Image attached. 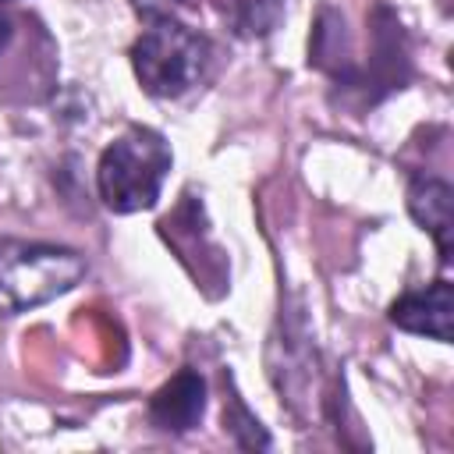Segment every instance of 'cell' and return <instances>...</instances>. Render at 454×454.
Here are the masks:
<instances>
[{"label": "cell", "mask_w": 454, "mask_h": 454, "mask_svg": "<svg viewBox=\"0 0 454 454\" xmlns=\"http://www.w3.org/2000/svg\"><path fill=\"white\" fill-rule=\"evenodd\" d=\"M170 170V145L153 128H128L117 135L96 167L99 199L114 213H138L156 206L163 177Z\"/></svg>", "instance_id": "6da1fadb"}, {"label": "cell", "mask_w": 454, "mask_h": 454, "mask_svg": "<svg viewBox=\"0 0 454 454\" xmlns=\"http://www.w3.org/2000/svg\"><path fill=\"white\" fill-rule=\"evenodd\" d=\"M85 277V259L64 245L0 238V312L35 309Z\"/></svg>", "instance_id": "7a4b0ae2"}, {"label": "cell", "mask_w": 454, "mask_h": 454, "mask_svg": "<svg viewBox=\"0 0 454 454\" xmlns=\"http://www.w3.org/2000/svg\"><path fill=\"white\" fill-rule=\"evenodd\" d=\"M209 64V43L174 18H153L131 46L135 78L149 96L174 99L188 92Z\"/></svg>", "instance_id": "3957f363"}, {"label": "cell", "mask_w": 454, "mask_h": 454, "mask_svg": "<svg viewBox=\"0 0 454 454\" xmlns=\"http://www.w3.org/2000/svg\"><path fill=\"white\" fill-rule=\"evenodd\" d=\"M408 78V35L397 14L383 4L372 11V57L365 67H355V74L344 82L362 103H380L387 92L401 89Z\"/></svg>", "instance_id": "277c9868"}, {"label": "cell", "mask_w": 454, "mask_h": 454, "mask_svg": "<svg viewBox=\"0 0 454 454\" xmlns=\"http://www.w3.org/2000/svg\"><path fill=\"white\" fill-rule=\"evenodd\" d=\"M450 316H454V287L450 280H436L429 287L408 291L390 305V323L408 333L433 337L440 344L450 340Z\"/></svg>", "instance_id": "5b68a950"}, {"label": "cell", "mask_w": 454, "mask_h": 454, "mask_svg": "<svg viewBox=\"0 0 454 454\" xmlns=\"http://www.w3.org/2000/svg\"><path fill=\"white\" fill-rule=\"evenodd\" d=\"M206 411V380L195 369H181L170 376L149 401V422L167 433H188L199 426Z\"/></svg>", "instance_id": "8992f818"}, {"label": "cell", "mask_w": 454, "mask_h": 454, "mask_svg": "<svg viewBox=\"0 0 454 454\" xmlns=\"http://www.w3.org/2000/svg\"><path fill=\"white\" fill-rule=\"evenodd\" d=\"M408 213L422 231L433 234L436 252L450 262V238H454V192L440 177H415L408 184Z\"/></svg>", "instance_id": "52a82bcc"}, {"label": "cell", "mask_w": 454, "mask_h": 454, "mask_svg": "<svg viewBox=\"0 0 454 454\" xmlns=\"http://www.w3.org/2000/svg\"><path fill=\"white\" fill-rule=\"evenodd\" d=\"M227 14L238 35L259 39L270 35L284 14V0H227Z\"/></svg>", "instance_id": "ba28073f"}, {"label": "cell", "mask_w": 454, "mask_h": 454, "mask_svg": "<svg viewBox=\"0 0 454 454\" xmlns=\"http://www.w3.org/2000/svg\"><path fill=\"white\" fill-rule=\"evenodd\" d=\"M227 429L234 433V440H238L241 447H270V436H266L262 426L245 411L241 401L231 404V411H227Z\"/></svg>", "instance_id": "9c48e42d"}, {"label": "cell", "mask_w": 454, "mask_h": 454, "mask_svg": "<svg viewBox=\"0 0 454 454\" xmlns=\"http://www.w3.org/2000/svg\"><path fill=\"white\" fill-rule=\"evenodd\" d=\"M11 35H14V28H11V21L0 14V53L7 50V43H11Z\"/></svg>", "instance_id": "30bf717a"}]
</instances>
